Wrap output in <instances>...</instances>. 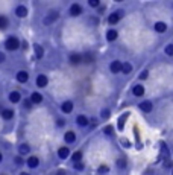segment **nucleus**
Instances as JSON below:
<instances>
[{
    "label": "nucleus",
    "instance_id": "1",
    "mask_svg": "<svg viewBox=\"0 0 173 175\" xmlns=\"http://www.w3.org/2000/svg\"><path fill=\"white\" fill-rule=\"evenodd\" d=\"M5 47H6L8 50H11V52L17 50L18 47H20V41L17 40V37H9V38L5 41Z\"/></svg>",
    "mask_w": 173,
    "mask_h": 175
},
{
    "label": "nucleus",
    "instance_id": "2",
    "mask_svg": "<svg viewBox=\"0 0 173 175\" xmlns=\"http://www.w3.org/2000/svg\"><path fill=\"white\" fill-rule=\"evenodd\" d=\"M58 18H59V12H58V11H50V12H47V15L44 17L43 23H44L46 26H49V24H53Z\"/></svg>",
    "mask_w": 173,
    "mask_h": 175
},
{
    "label": "nucleus",
    "instance_id": "3",
    "mask_svg": "<svg viewBox=\"0 0 173 175\" xmlns=\"http://www.w3.org/2000/svg\"><path fill=\"white\" fill-rule=\"evenodd\" d=\"M81 14H82V6L78 5V3H73V5L70 6V15L78 17V15H81Z\"/></svg>",
    "mask_w": 173,
    "mask_h": 175
},
{
    "label": "nucleus",
    "instance_id": "4",
    "mask_svg": "<svg viewBox=\"0 0 173 175\" xmlns=\"http://www.w3.org/2000/svg\"><path fill=\"white\" fill-rule=\"evenodd\" d=\"M121 15H123V11H117V12H112L109 17H108V23L109 24H116L119 20L121 18Z\"/></svg>",
    "mask_w": 173,
    "mask_h": 175
},
{
    "label": "nucleus",
    "instance_id": "5",
    "mask_svg": "<svg viewBox=\"0 0 173 175\" xmlns=\"http://www.w3.org/2000/svg\"><path fill=\"white\" fill-rule=\"evenodd\" d=\"M70 155V149L67 146H61L59 149H58V157L62 158V160H65V158H69Z\"/></svg>",
    "mask_w": 173,
    "mask_h": 175
},
{
    "label": "nucleus",
    "instance_id": "6",
    "mask_svg": "<svg viewBox=\"0 0 173 175\" xmlns=\"http://www.w3.org/2000/svg\"><path fill=\"white\" fill-rule=\"evenodd\" d=\"M69 59H70V64H79V63H82V55L81 53H71L69 56Z\"/></svg>",
    "mask_w": 173,
    "mask_h": 175
},
{
    "label": "nucleus",
    "instance_id": "7",
    "mask_svg": "<svg viewBox=\"0 0 173 175\" xmlns=\"http://www.w3.org/2000/svg\"><path fill=\"white\" fill-rule=\"evenodd\" d=\"M138 107H140V110H143L144 113H149V111H152V108H154V105H152L150 101H143Z\"/></svg>",
    "mask_w": 173,
    "mask_h": 175
},
{
    "label": "nucleus",
    "instance_id": "8",
    "mask_svg": "<svg viewBox=\"0 0 173 175\" xmlns=\"http://www.w3.org/2000/svg\"><path fill=\"white\" fill-rule=\"evenodd\" d=\"M121 67H123V64H121L120 61H112V63H111V66H109V69H111L112 73H120Z\"/></svg>",
    "mask_w": 173,
    "mask_h": 175
},
{
    "label": "nucleus",
    "instance_id": "9",
    "mask_svg": "<svg viewBox=\"0 0 173 175\" xmlns=\"http://www.w3.org/2000/svg\"><path fill=\"white\" fill-rule=\"evenodd\" d=\"M49 84V79H47V76H44V75H40L38 78H36V85L38 87H46Z\"/></svg>",
    "mask_w": 173,
    "mask_h": 175
},
{
    "label": "nucleus",
    "instance_id": "10",
    "mask_svg": "<svg viewBox=\"0 0 173 175\" xmlns=\"http://www.w3.org/2000/svg\"><path fill=\"white\" fill-rule=\"evenodd\" d=\"M2 116H3V119L9 120V119L14 117V111H12L11 108H3V110H2Z\"/></svg>",
    "mask_w": 173,
    "mask_h": 175
},
{
    "label": "nucleus",
    "instance_id": "11",
    "mask_svg": "<svg viewBox=\"0 0 173 175\" xmlns=\"http://www.w3.org/2000/svg\"><path fill=\"white\" fill-rule=\"evenodd\" d=\"M27 79H29L27 72L21 70V72H18V73H17V81H18V82H27Z\"/></svg>",
    "mask_w": 173,
    "mask_h": 175
},
{
    "label": "nucleus",
    "instance_id": "12",
    "mask_svg": "<svg viewBox=\"0 0 173 175\" xmlns=\"http://www.w3.org/2000/svg\"><path fill=\"white\" fill-rule=\"evenodd\" d=\"M61 110H62L64 113H71V111H73V102H71V101H65L64 104L61 105Z\"/></svg>",
    "mask_w": 173,
    "mask_h": 175
},
{
    "label": "nucleus",
    "instance_id": "13",
    "mask_svg": "<svg viewBox=\"0 0 173 175\" xmlns=\"http://www.w3.org/2000/svg\"><path fill=\"white\" fill-rule=\"evenodd\" d=\"M155 31L159 32V34L166 32V31H167V24H166L164 21H158V23H155Z\"/></svg>",
    "mask_w": 173,
    "mask_h": 175
},
{
    "label": "nucleus",
    "instance_id": "14",
    "mask_svg": "<svg viewBox=\"0 0 173 175\" xmlns=\"http://www.w3.org/2000/svg\"><path fill=\"white\" fill-rule=\"evenodd\" d=\"M76 123H78L79 126H86V125H88V117L84 116V114H81V116L76 117Z\"/></svg>",
    "mask_w": 173,
    "mask_h": 175
},
{
    "label": "nucleus",
    "instance_id": "15",
    "mask_svg": "<svg viewBox=\"0 0 173 175\" xmlns=\"http://www.w3.org/2000/svg\"><path fill=\"white\" fill-rule=\"evenodd\" d=\"M64 139H65L67 143H74V140H76V134H74V131H67L65 136H64Z\"/></svg>",
    "mask_w": 173,
    "mask_h": 175
},
{
    "label": "nucleus",
    "instance_id": "16",
    "mask_svg": "<svg viewBox=\"0 0 173 175\" xmlns=\"http://www.w3.org/2000/svg\"><path fill=\"white\" fill-rule=\"evenodd\" d=\"M41 101H43V96H41L40 93H32V94H31V102H32V104H40Z\"/></svg>",
    "mask_w": 173,
    "mask_h": 175
},
{
    "label": "nucleus",
    "instance_id": "17",
    "mask_svg": "<svg viewBox=\"0 0 173 175\" xmlns=\"http://www.w3.org/2000/svg\"><path fill=\"white\" fill-rule=\"evenodd\" d=\"M27 164H29V168H36L38 164H40V160H38V157H29V160H27Z\"/></svg>",
    "mask_w": 173,
    "mask_h": 175
},
{
    "label": "nucleus",
    "instance_id": "18",
    "mask_svg": "<svg viewBox=\"0 0 173 175\" xmlns=\"http://www.w3.org/2000/svg\"><path fill=\"white\" fill-rule=\"evenodd\" d=\"M132 93H134V94H135V96H143V94H144V87H143V85H135V87L132 88Z\"/></svg>",
    "mask_w": 173,
    "mask_h": 175
},
{
    "label": "nucleus",
    "instance_id": "19",
    "mask_svg": "<svg viewBox=\"0 0 173 175\" xmlns=\"http://www.w3.org/2000/svg\"><path fill=\"white\" fill-rule=\"evenodd\" d=\"M15 14H17V17H26L27 15V9L24 6H18L15 9Z\"/></svg>",
    "mask_w": 173,
    "mask_h": 175
},
{
    "label": "nucleus",
    "instance_id": "20",
    "mask_svg": "<svg viewBox=\"0 0 173 175\" xmlns=\"http://www.w3.org/2000/svg\"><path fill=\"white\" fill-rule=\"evenodd\" d=\"M20 98H21V96H20L18 91H11V93H9V101H11V102H20Z\"/></svg>",
    "mask_w": 173,
    "mask_h": 175
},
{
    "label": "nucleus",
    "instance_id": "21",
    "mask_svg": "<svg viewBox=\"0 0 173 175\" xmlns=\"http://www.w3.org/2000/svg\"><path fill=\"white\" fill-rule=\"evenodd\" d=\"M29 151H31V148H29V145H26V143H23V145L18 148V152H20V155H26Z\"/></svg>",
    "mask_w": 173,
    "mask_h": 175
},
{
    "label": "nucleus",
    "instance_id": "22",
    "mask_svg": "<svg viewBox=\"0 0 173 175\" xmlns=\"http://www.w3.org/2000/svg\"><path fill=\"white\" fill-rule=\"evenodd\" d=\"M116 38H117V31L111 29V31L106 32V40H108V41H114Z\"/></svg>",
    "mask_w": 173,
    "mask_h": 175
},
{
    "label": "nucleus",
    "instance_id": "23",
    "mask_svg": "<svg viewBox=\"0 0 173 175\" xmlns=\"http://www.w3.org/2000/svg\"><path fill=\"white\" fill-rule=\"evenodd\" d=\"M35 53H36V58H43V55H44V50H43V47L40 46V44H35Z\"/></svg>",
    "mask_w": 173,
    "mask_h": 175
},
{
    "label": "nucleus",
    "instance_id": "24",
    "mask_svg": "<svg viewBox=\"0 0 173 175\" xmlns=\"http://www.w3.org/2000/svg\"><path fill=\"white\" fill-rule=\"evenodd\" d=\"M121 72H123L124 75L131 73V72H132V66H131L129 63H124V64H123V67H121Z\"/></svg>",
    "mask_w": 173,
    "mask_h": 175
},
{
    "label": "nucleus",
    "instance_id": "25",
    "mask_svg": "<svg viewBox=\"0 0 173 175\" xmlns=\"http://www.w3.org/2000/svg\"><path fill=\"white\" fill-rule=\"evenodd\" d=\"M9 24V21H8V18L3 17V15H0V29H6V26Z\"/></svg>",
    "mask_w": 173,
    "mask_h": 175
},
{
    "label": "nucleus",
    "instance_id": "26",
    "mask_svg": "<svg viewBox=\"0 0 173 175\" xmlns=\"http://www.w3.org/2000/svg\"><path fill=\"white\" fill-rule=\"evenodd\" d=\"M82 61H85V63H93V61H94V56H93L91 53H84V55H82Z\"/></svg>",
    "mask_w": 173,
    "mask_h": 175
},
{
    "label": "nucleus",
    "instance_id": "27",
    "mask_svg": "<svg viewBox=\"0 0 173 175\" xmlns=\"http://www.w3.org/2000/svg\"><path fill=\"white\" fill-rule=\"evenodd\" d=\"M71 158H73V161H74V163H79V161H81V158H82V152H81V151H76V152L71 155Z\"/></svg>",
    "mask_w": 173,
    "mask_h": 175
},
{
    "label": "nucleus",
    "instance_id": "28",
    "mask_svg": "<svg viewBox=\"0 0 173 175\" xmlns=\"http://www.w3.org/2000/svg\"><path fill=\"white\" fill-rule=\"evenodd\" d=\"M117 166H119L120 169H124V168H126V158H119V160H117Z\"/></svg>",
    "mask_w": 173,
    "mask_h": 175
},
{
    "label": "nucleus",
    "instance_id": "29",
    "mask_svg": "<svg viewBox=\"0 0 173 175\" xmlns=\"http://www.w3.org/2000/svg\"><path fill=\"white\" fill-rule=\"evenodd\" d=\"M164 52L167 53L169 56H173V44H167L166 49H164Z\"/></svg>",
    "mask_w": 173,
    "mask_h": 175
},
{
    "label": "nucleus",
    "instance_id": "30",
    "mask_svg": "<svg viewBox=\"0 0 173 175\" xmlns=\"http://www.w3.org/2000/svg\"><path fill=\"white\" fill-rule=\"evenodd\" d=\"M23 105H24V108H26V110H31V107H32L31 99H24V101H23Z\"/></svg>",
    "mask_w": 173,
    "mask_h": 175
},
{
    "label": "nucleus",
    "instance_id": "31",
    "mask_svg": "<svg viewBox=\"0 0 173 175\" xmlns=\"http://www.w3.org/2000/svg\"><path fill=\"white\" fill-rule=\"evenodd\" d=\"M84 168H85L84 163H81V161H79V163H74V169H76V171H84Z\"/></svg>",
    "mask_w": 173,
    "mask_h": 175
},
{
    "label": "nucleus",
    "instance_id": "32",
    "mask_svg": "<svg viewBox=\"0 0 173 175\" xmlns=\"http://www.w3.org/2000/svg\"><path fill=\"white\" fill-rule=\"evenodd\" d=\"M14 161H15V164H18V166L23 164V158H21V155H17V157L14 158Z\"/></svg>",
    "mask_w": 173,
    "mask_h": 175
},
{
    "label": "nucleus",
    "instance_id": "33",
    "mask_svg": "<svg viewBox=\"0 0 173 175\" xmlns=\"http://www.w3.org/2000/svg\"><path fill=\"white\" fill-rule=\"evenodd\" d=\"M105 134L106 136H112V126H106L105 128Z\"/></svg>",
    "mask_w": 173,
    "mask_h": 175
},
{
    "label": "nucleus",
    "instance_id": "34",
    "mask_svg": "<svg viewBox=\"0 0 173 175\" xmlns=\"http://www.w3.org/2000/svg\"><path fill=\"white\" fill-rule=\"evenodd\" d=\"M109 169H108V166H100L99 168V174H106Z\"/></svg>",
    "mask_w": 173,
    "mask_h": 175
},
{
    "label": "nucleus",
    "instance_id": "35",
    "mask_svg": "<svg viewBox=\"0 0 173 175\" xmlns=\"http://www.w3.org/2000/svg\"><path fill=\"white\" fill-rule=\"evenodd\" d=\"M90 6L97 8V6H99V0H90Z\"/></svg>",
    "mask_w": 173,
    "mask_h": 175
},
{
    "label": "nucleus",
    "instance_id": "36",
    "mask_svg": "<svg viewBox=\"0 0 173 175\" xmlns=\"http://www.w3.org/2000/svg\"><path fill=\"white\" fill-rule=\"evenodd\" d=\"M56 125H58L59 128H62V126L65 125V120H64V119H58V120H56Z\"/></svg>",
    "mask_w": 173,
    "mask_h": 175
},
{
    "label": "nucleus",
    "instance_id": "37",
    "mask_svg": "<svg viewBox=\"0 0 173 175\" xmlns=\"http://www.w3.org/2000/svg\"><path fill=\"white\" fill-rule=\"evenodd\" d=\"M147 73H149L147 70H144V72H141V75H140V79H146V78H147Z\"/></svg>",
    "mask_w": 173,
    "mask_h": 175
},
{
    "label": "nucleus",
    "instance_id": "38",
    "mask_svg": "<svg viewBox=\"0 0 173 175\" xmlns=\"http://www.w3.org/2000/svg\"><path fill=\"white\" fill-rule=\"evenodd\" d=\"M161 149H162V152H164V154H166V155H169V149H167V146H166V145H164V143H162V145H161Z\"/></svg>",
    "mask_w": 173,
    "mask_h": 175
},
{
    "label": "nucleus",
    "instance_id": "39",
    "mask_svg": "<svg viewBox=\"0 0 173 175\" xmlns=\"http://www.w3.org/2000/svg\"><path fill=\"white\" fill-rule=\"evenodd\" d=\"M108 116H109V111H108V110H103V111H102V117H103V119H106Z\"/></svg>",
    "mask_w": 173,
    "mask_h": 175
},
{
    "label": "nucleus",
    "instance_id": "40",
    "mask_svg": "<svg viewBox=\"0 0 173 175\" xmlns=\"http://www.w3.org/2000/svg\"><path fill=\"white\" fill-rule=\"evenodd\" d=\"M3 61H5V53L0 52V63H3Z\"/></svg>",
    "mask_w": 173,
    "mask_h": 175
},
{
    "label": "nucleus",
    "instance_id": "41",
    "mask_svg": "<svg viewBox=\"0 0 173 175\" xmlns=\"http://www.w3.org/2000/svg\"><path fill=\"white\" fill-rule=\"evenodd\" d=\"M56 175H65V172H64V171H59V172H58Z\"/></svg>",
    "mask_w": 173,
    "mask_h": 175
},
{
    "label": "nucleus",
    "instance_id": "42",
    "mask_svg": "<svg viewBox=\"0 0 173 175\" xmlns=\"http://www.w3.org/2000/svg\"><path fill=\"white\" fill-rule=\"evenodd\" d=\"M2 160H3V155H2V152H0V163H2Z\"/></svg>",
    "mask_w": 173,
    "mask_h": 175
},
{
    "label": "nucleus",
    "instance_id": "43",
    "mask_svg": "<svg viewBox=\"0 0 173 175\" xmlns=\"http://www.w3.org/2000/svg\"><path fill=\"white\" fill-rule=\"evenodd\" d=\"M20 175H31V174H27V172H23V174H20Z\"/></svg>",
    "mask_w": 173,
    "mask_h": 175
},
{
    "label": "nucleus",
    "instance_id": "44",
    "mask_svg": "<svg viewBox=\"0 0 173 175\" xmlns=\"http://www.w3.org/2000/svg\"><path fill=\"white\" fill-rule=\"evenodd\" d=\"M172 175H173V171H172Z\"/></svg>",
    "mask_w": 173,
    "mask_h": 175
}]
</instances>
